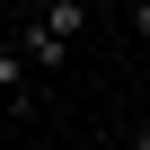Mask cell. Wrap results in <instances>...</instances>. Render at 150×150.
I'll use <instances>...</instances> for the list:
<instances>
[{"label":"cell","mask_w":150,"mask_h":150,"mask_svg":"<svg viewBox=\"0 0 150 150\" xmlns=\"http://www.w3.org/2000/svg\"><path fill=\"white\" fill-rule=\"evenodd\" d=\"M9 44H18V62L35 71V80H53V71H62V53H71V44H62L35 9H18V18H9Z\"/></svg>","instance_id":"1"},{"label":"cell","mask_w":150,"mask_h":150,"mask_svg":"<svg viewBox=\"0 0 150 150\" xmlns=\"http://www.w3.org/2000/svg\"><path fill=\"white\" fill-rule=\"evenodd\" d=\"M0 97H9V106H27V97H35V71L18 62V44H9V35H0Z\"/></svg>","instance_id":"2"},{"label":"cell","mask_w":150,"mask_h":150,"mask_svg":"<svg viewBox=\"0 0 150 150\" xmlns=\"http://www.w3.org/2000/svg\"><path fill=\"white\" fill-rule=\"evenodd\" d=\"M35 18H44V27H53V35L71 44V35L88 27V0H35Z\"/></svg>","instance_id":"3"},{"label":"cell","mask_w":150,"mask_h":150,"mask_svg":"<svg viewBox=\"0 0 150 150\" xmlns=\"http://www.w3.org/2000/svg\"><path fill=\"white\" fill-rule=\"evenodd\" d=\"M132 35H141V44H150V0H132Z\"/></svg>","instance_id":"4"},{"label":"cell","mask_w":150,"mask_h":150,"mask_svg":"<svg viewBox=\"0 0 150 150\" xmlns=\"http://www.w3.org/2000/svg\"><path fill=\"white\" fill-rule=\"evenodd\" d=\"M9 18H18V0H0V35H9Z\"/></svg>","instance_id":"5"},{"label":"cell","mask_w":150,"mask_h":150,"mask_svg":"<svg viewBox=\"0 0 150 150\" xmlns=\"http://www.w3.org/2000/svg\"><path fill=\"white\" fill-rule=\"evenodd\" d=\"M9 115H27V106H9V97H0V124H9Z\"/></svg>","instance_id":"6"},{"label":"cell","mask_w":150,"mask_h":150,"mask_svg":"<svg viewBox=\"0 0 150 150\" xmlns=\"http://www.w3.org/2000/svg\"><path fill=\"white\" fill-rule=\"evenodd\" d=\"M132 150H150V124H141V132H132Z\"/></svg>","instance_id":"7"}]
</instances>
